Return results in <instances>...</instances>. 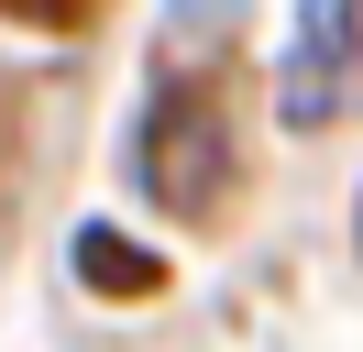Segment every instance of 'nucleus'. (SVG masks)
<instances>
[{
  "label": "nucleus",
  "mask_w": 363,
  "mask_h": 352,
  "mask_svg": "<svg viewBox=\"0 0 363 352\" xmlns=\"http://www.w3.org/2000/svg\"><path fill=\"white\" fill-rule=\"evenodd\" d=\"M352 11H363V0H308V11H297V44H286V66H275V99H286L297 132H319L341 110V77H352Z\"/></svg>",
  "instance_id": "obj_1"
}]
</instances>
